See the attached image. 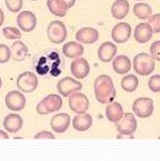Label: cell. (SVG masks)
<instances>
[{"mask_svg":"<svg viewBox=\"0 0 160 161\" xmlns=\"http://www.w3.org/2000/svg\"><path fill=\"white\" fill-rule=\"evenodd\" d=\"M94 92L95 98L101 104H109L116 98V90L113 80L107 75H101L95 80Z\"/></svg>","mask_w":160,"mask_h":161,"instance_id":"cell-1","label":"cell"},{"mask_svg":"<svg viewBox=\"0 0 160 161\" xmlns=\"http://www.w3.org/2000/svg\"><path fill=\"white\" fill-rule=\"evenodd\" d=\"M133 68L140 75H149L155 69V59L146 53H138L133 59Z\"/></svg>","mask_w":160,"mask_h":161,"instance_id":"cell-2","label":"cell"},{"mask_svg":"<svg viewBox=\"0 0 160 161\" xmlns=\"http://www.w3.org/2000/svg\"><path fill=\"white\" fill-rule=\"evenodd\" d=\"M63 106V100L58 95L51 94L43 98L36 106V111L39 115H47L58 112Z\"/></svg>","mask_w":160,"mask_h":161,"instance_id":"cell-3","label":"cell"},{"mask_svg":"<svg viewBox=\"0 0 160 161\" xmlns=\"http://www.w3.org/2000/svg\"><path fill=\"white\" fill-rule=\"evenodd\" d=\"M47 33L48 39L56 44L63 43L68 36V30L66 25L59 20H53L48 24Z\"/></svg>","mask_w":160,"mask_h":161,"instance_id":"cell-4","label":"cell"},{"mask_svg":"<svg viewBox=\"0 0 160 161\" xmlns=\"http://www.w3.org/2000/svg\"><path fill=\"white\" fill-rule=\"evenodd\" d=\"M115 124L120 136H132L137 130L136 118L131 113H124L123 117Z\"/></svg>","mask_w":160,"mask_h":161,"instance_id":"cell-5","label":"cell"},{"mask_svg":"<svg viewBox=\"0 0 160 161\" xmlns=\"http://www.w3.org/2000/svg\"><path fill=\"white\" fill-rule=\"evenodd\" d=\"M132 109L134 114H136L139 118H148L153 114L154 103L153 100L150 98L141 97L134 101L132 105Z\"/></svg>","mask_w":160,"mask_h":161,"instance_id":"cell-6","label":"cell"},{"mask_svg":"<svg viewBox=\"0 0 160 161\" xmlns=\"http://www.w3.org/2000/svg\"><path fill=\"white\" fill-rule=\"evenodd\" d=\"M17 88L23 93H32L38 86V80L32 72H24L18 75L16 80Z\"/></svg>","mask_w":160,"mask_h":161,"instance_id":"cell-7","label":"cell"},{"mask_svg":"<svg viewBox=\"0 0 160 161\" xmlns=\"http://www.w3.org/2000/svg\"><path fill=\"white\" fill-rule=\"evenodd\" d=\"M82 88L83 85L81 82H78V80L69 77H66L59 80L57 85V89L58 91V93L63 97H69L72 94L82 90Z\"/></svg>","mask_w":160,"mask_h":161,"instance_id":"cell-8","label":"cell"},{"mask_svg":"<svg viewBox=\"0 0 160 161\" xmlns=\"http://www.w3.org/2000/svg\"><path fill=\"white\" fill-rule=\"evenodd\" d=\"M69 108L76 114H81L87 112L90 106L88 97L83 93L76 92L72 94L69 98Z\"/></svg>","mask_w":160,"mask_h":161,"instance_id":"cell-9","label":"cell"},{"mask_svg":"<svg viewBox=\"0 0 160 161\" xmlns=\"http://www.w3.org/2000/svg\"><path fill=\"white\" fill-rule=\"evenodd\" d=\"M5 105L9 110L13 112H19L25 107L26 98L19 91H11L5 97Z\"/></svg>","mask_w":160,"mask_h":161,"instance_id":"cell-10","label":"cell"},{"mask_svg":"<svg viewBox=\"0 0 160 161\" xmlns=\"http://www.w3.org/2000/svg\"><path fill=\"white\" fill-rule=\"evenodd\" d=\"M131 25L127 22H120L113 27L111 36L113 42L117 43H125L131 37Z\"/></svg>","mask_w":160,"mask_h":161,"instance_id":"cell-11","label":"cell"},{"mask_svg":"<svg viewBox=\"0 0 160 161\" xmlns=\"http://www.w3.org/2000/svg\"><path fill=\"white\" fill-rule=\"evenodd\" d=\"M16 22L18 27L24 32H30L36 27L37 19L36 14L31 11H21L18 14Z\"/></svg>","mask_w":160,"mask_h":161,"instance_id":"cell-12","label":"cell"},{"mask_svg":"<svg viewBox=\"0 0 160 161\" xmlns=\"http://www.w3.org/2000/svg\"><path fill=\"white\" fill-rule=\"evenodd\" d=\"M71 72L73 75L78 80H83L90 74V64L87 59L83 58H77L71 64Z\"/></svg>","mask_w":160,"mask_h":161,"instance_id":"cell-13","label":"cell"},{"mask_svg":"<svg viewBox=\"0 0 160 161\" xmlns=\"http://www.w3.org/2000/svg\"><path fill=\"white\" fill-rule=\"evenodd\" d=\"M69 123H71V117H69V115L66 113H59V114H56L52 118L51 127L56 133L62 134L69 129Z\"/></svg>","mask_w":160,"mask_h":161,"instance_id":"cell-14","label":"cell"},{"mask_svg":"<svg viewBox=\"0 0 160 161\" xmlns=\"http://www.w3.org/2000/svg\"><path fill=\"white\" fill-rule=\"evenodd\" d=\"M76 38L81 43L93 44L99 39V31L93 27H83L77 31Z\"/></svg>","mask_w":160,"mask_h":161,"instance_id":"cell-15","label":"cell"},{"mask_svg":"<svg viewBox=\"0 0 160 161\" xmlns=\"http://www.w3.org/2000/svg\"><path fill=\"white\" fill-rule=\"evenodd\" d=\"M153 36V29L149 23H139L134 31V37L139 43H146Z\"/></svg>","mask_w":160,"mask_h":161,"instance_id":"cell-16","label":"cell"},{"mask_svg":"<svg viewBox=\"0 0 160 161\" xmlns=\"http://www.w3.org/2000/svg\"><path fill=\"white\" fill-rule=\"evenodd\" d=\"M117 53V47L111 42H106L102 43L98 49L99 59L103 63H110Z\"/></svg>","mask_w":160,"mask_h":161,"instance_id":"cell-17","label":"cell"},{"mask_svg":"<svg viewBox=\"0 0 160 161\" xmlns=\"http://www.w3.org/2000/svg\"><path fill=\"white\" fill-rule=\"evenodd\" d=\"M23 120L17 114H9L3 120V127L8 133H16L21 130Z\"/></svg>","mask_w":160,"mask_h":161,"instance_id":"cell-18","label":"cell"},{"mask_svg":"<svg viewBox=\"0 0 160 161\" xmlns=\"http://www.w3.org/2000/svg\"><path fill=\"white\" fill-rule=\"evenodd\" d=\"M93 125V118L90 114L81 113L78 114L77 116H74V118L73 119V127L74 130L80 131V132H84L87 131L92 127Z\"/></svg>","mask_w":160,"mask_h":161,"instance_id":"cell-19","label":"cell"},{"mask_svg":"<svg viewBox=\"0 0 160 161\" xmlns=\"http://www.w3.org/2000/svg\"><path fill=\"white\" fill-rule=\"evenodd\" d=\"M85 52V48L81 42H69L63 44V53L64 57L69 58H77L82 57Z\"/></svg>","mask_w":160,"mask_h":161,"instance_id":"cell-20","label":"cell"},{"mask_svg":"<svg viewBox=\"0 0 160 161\" xmlns=\"http://www.w3.org/2000/svg\"><path fill=\"white\" fill-rule=\"evenodd\" d=\"M113 69L118 75L128 74L131 69V60L127 55H118L113 58Z\"/></svg>","mask_w":160,"mask_h":161,"instance_id":"cell-21","label":"cell"},{"mask_svg":"<svg viewBox=\"0 0 160 161\" xmlns=\"http://www.w3.org/2000/svg\"><path fill=\"white\" fill-rule=\"evenodd\" d=\"M130 4L127 0H116L111 7L112 16L115 19H123L128 15Z\"/></svg>","mask_w":160,"mask_h":161,"instance_id":"cell-22","label":"cell"},{"mask_svg":"<svg viewBox=\"0 0 160 161\" xmlns=\"http://www.w3.org/2000/svg\"><path fill=\"white\" fill-rule=\"evenodd\" d=\"M123 107L118 102H111L106 107V117L110 122L116 123L123 117Z\"/></svg>","mask_w":160,"mask_h":161,"instance_id":"cell-23","label":"cell"},{"mask_svg":"<svg viewBox=\"0 0 160 161\" xmlns=\"http://www.w3.org/2000/svg\"><path fill=\"white\" fill-rule=\"evenodd\" d=\"M47 5L51 13H52L58 17L66 16L69 9V7L67 6L66 2L63 0H47Z\"/></svg>","mask_w":160,"mask_h":161,"instance_id":"cell-24","label":"cell"},{"mask_svg":"<svg viewBox=\"0 0 160 161\" xmlns=\"http://www.w3.org/2000/svg\"><path fill=\"white\" fill-rule=\"evenodd\" d=\"M11 58L16 62H22L28 54V47L22 42H14L11 45Z\"/></svg>","mask_w":160,"mask_h":161,"instance_id":"cell-25","label":"cell"},{"mask_svg":"<svg viewBox=\"0 0 160 161\" xmlns=\"http://www.w3.org/2000/svg\"><path fill=\"white\" fill-rule=\"evenodd\" d=\"M133 12L137 18L145 20V19H148L152 15V8L147 3L139 2L134 5Z\"/></svg>","mask_w":160,"mask_h":161,"instance_id":"cell-26","label":"cell"},{"mask_svg":"<svg viewBox=\"0 0 160 161\" xmlns=\"http://www.w3.org/2000/svg\"><path fill=\"white\" fill-rule=\"evenodd\" d=\"M139 80L135 75H127L121 80V88L127 93H132L138 88Z\"/></svg>","mask_w":160,"mask_h":161,"instance_id":"cell-27","label":"cell"},{"mask_svg":"<svg viewBox=\"0 0 160 161\" xmlns=\"http://www.w3.org/2000/svg\"><path fill=\"white\" fill-rule=\"evenodd\" d=\"M3 35L7 39H11V40H16L17 39L18 40V39L21 38L22 33L17 27L6 26V27L3 28Z\"/></svg>","mask_w":160,"mask_h":161,"instance_id":"cell-28","label":"cell"},{"mask_svg":"<svg viewBox=\"0 0 160 161\" xmlns=\"http://www.w3.org/2000/svg\"><path fill=\"white\" fill-rule=\"evenodd\" d=\"M5 5L9 11L16 13L22 8L23 0H5Z\"/></svg>","mask_w":160,"mask_h":161,"instance_id":"cell-29","label":"cell"},{"mask_svg":"<svg viewBox=\"0 0 160 161\" xmlns=\"http://www.w3.org/2000/svg\"><path fill=\"white\" fill-rule=\"evenodd\" d=\"M11 58V49L5 44H0V64H5Z\"/></svg>","mask_w":160,"mask_h":161,"instance_id":"cell-30","label":"cell"},{"mask_svg":"<svg viewBox=\"0 0 160 161\" xmlns=\"http://www.w3.org/2000/svg\"><path fill=\"white\" fill-rule=\"evenodd\" d=\"M148 87L153 93H160V75H154L149 79Z\"/></svg>","mask_w":160,"mask_h":161,"instance_id":"cell-31","label":"cell"},{"mask_svg":"<svg viewBox=\"0 0 160 161\" xmlns=\"http://www.w3.org/2000/svg\"><path fill=\"white\" fill-rule=\"evenodd\" d=\"M148 23L152 27L153 32L159 33L160 32V13H156L151 15L148 18Z\"/></svg>","mask_w":160,"mask_h":161,"instance_id":"cell-32","label":"cell"},{"mask_svg":"<svg viewBox=\"0 0 160 161\" xmlns=\"http://www.w3.org/2000/svg\"><path fill=\"white\" fill-rule=\"evenodd\" d=\"M150 53L155 60L160 62V40L154 42L150 47Z\"/></svg>","mask_w":160,"mask_h":161,"instance_id":"cell-33","label":"cell"},{"mask_svg":"<svg viewBox=\"0 0 160 161\" xmlns=\"http://www.w3.org/2000/svg\"><path fill=\"white\" fill-rule=\"evenodd\" d=\"M34 139H54V135L48 131H41L34 135Z\"/></svg>","mask_w":160,"mask_h":161,"instance_id":"cell-34","label":"cell"},{"mask_svg":"<svg viewBox=\"0 0 160 161\" xmlns=\"http://www.w3.org/2000/svg\"><path fill=\"white\" fill-rule=\"evenodd\" d=\"M63 1L66 2L67 6L69 8H72L74 5V3H76V0H63Z\"/></svg>","mask_w":160,"mask_h":161,"instance_id":"cell-35","label":"cell"},{"mask_svg":"<svg viewBox=\"0 0 160 161\" xmlns=\"http://www.w3.org/2000/svg\"><path fill=\"white\" fill-rule=\"evenodd\" d=\"M9 136L8 134L3 130H0V139H8Z\"/></svg>","mask_w":160,"mask_h":161,"instance_id":"cell-36","label":"cell"},{"mask_svg":"<svg viewBox=\"0 0 160 161\" xmlns=\"http://www.w3.org/2000/svg\"><path fill=\"white\" fill-rule=\"evenodd\" d=\"M4 23V12L3 10L0 8V26H2Z\"/></svg>","mask_w":160,"mask_h":161,"instance_id":"cell-37","label":"cell"},{"mask_svg":"<svg viewBox=\"0 0 160 161\" xmlns=\"http://www.w3.org/2000/svg\"><path fill=\"white\" fill-rule=\"evenodd\" d=\"M1 87H2V80L0 78V89H1Z\"/></svg>","mask_w":160,"mask_h":161,"instance_id":"cell-38","label":"cell"},{"mask_svg":"<svg viewBox=\"0 0 160 161\" xmlns=\"http://www.w3.org/2000/svg\"><path fill=\"white\" fill-rule=\"evenodd\" d=\"M137 1H144V0H137Z\"/></svg>","mask_w":160,"mask_h":161,"instance_id":"cell-39","label":"cell"},{"mask_svg":"<svg viewBox=\"0 0 160 161\" xmlns=\"http://www.w3.org/2000/svg\"><path fill=\"white\" fill-rule=\"evenodd\" d=\"M30 1H37V0H30Z\"/></svg>","mask_w":160,"mask_h":161,"instance_id":"cell-40","label":"cell"},{"mask_svg":"<svg viewBox=\"0 0 160 161\" xmlns=\"http://www.w3.org/2000/svg\"><path fill=\"white\" fill-rule=\"evenodd\" d=\"M158 139H160V135H159V137H158Z\"/></svg>","mask_w":160,"mask_h":161,"instance_id":"cell-41","label":"cell"}]
</instances>
